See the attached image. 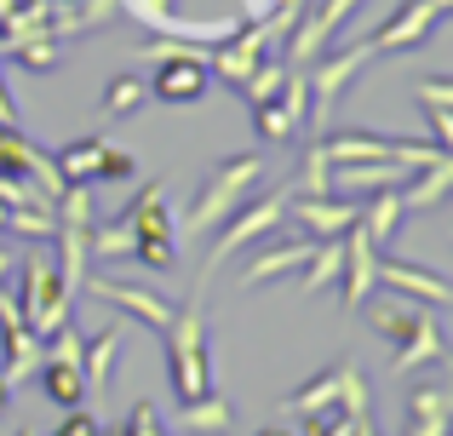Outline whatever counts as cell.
Returning <instances> with one entry per match:
<instances>
[{"instance_id": "1", "label": "cell", "mask_w": 453, "mask_h": 436, "mask_svg": "<svg viewBox=\"0 0 453 436\" xmlns=\"http://www.w3.org/2000/svg\"><path fill=\"white\" fill-rule=\"evenodd\" d=\"M207 287L189 293L184 310H173V322L161 327L166 333V379H173V396L178 408L184 402H201L212 391V356H207V310H201Z\"/></svg>"}, {"instance_id": "2", "label": "cell", "mask_w": 453, "mask_h": 436, "mask_svg": "<svg viewBox=\"0 0 453 436\" xmlns=\"http://www.w3.org/2000/svg\"><path fill=\"white\" fill-rule=\"evenodd\" d=\"M258 172H265V156H258V149L219 161V172L201 184V195H196V207H189L184 230L189 235H207L212 224H224L235 207H247V202H253V190H258Z\"/></svg>"}, {"instance_id": "3", "label": "cell", "mask_w": 453, "mask_h": 436, "mask_svg": "<svg viewBox=\"0 0 453 436\" xmlns=\"http://www.w3.org/2000/svg\"><path fill=\"white\" fill-rule=\"evenodd\" d=\"M288 202H293V190H270V195H253L247 207H235V213L224 218V235L212 241L207 264H201V281H196V287H212V276H219L224 258H235L242 247H253V241H265V235H276L281 218H288Z\"/></svg>"}, {"instance_id": "4", "label": "cell", "mask_w": 453, "mask_h": 436, "mask_svg": "<svg viewBox=\"0 0 453 436\" xmlns=\"http://www.w3.org/2000/svg\"><path fill=\"white\" fill-rule=\"evenodd\" d=\"M161 190L166 184H144L138 202L127 207V218H133V230H138L133 258L144 270H173L178 264V241H173V218H166V207H161Z\"/></svg>"}, {"instance_id": "5", "label": "cell", "mask_w": 453, "mask_h": 436, "mask_svg": "<svg viewBox=\"0 0 453 436\" xmlns=\"http://www.w3.org/2000/svg\"><path fill=\"white\" fill-rule=\"evenodd\" d=\"M356 6L362 0H321V6H310L293 18L288 41H281V52H288V69H310L321 52H327V41L344 29V18H356Z\"/></svg>"}, {"instance_id": "6", "label": "cell", "mask_w": 453, "mask_h": 436, "mask_svg": "<svg viewBox=\"0 0 453 436\" xmlns=\"http://www.w3.org/2000/svg\"><path fill=\"white\" fill-rule=\"evenodd\" d=\"M310 115V80L304 69H288V80H281V92L270 103H253V126H258V144H288V138H299Z\"/></svg>"}, {"instance_id": "7", "label": "cell", "mask_w": 453, "mask_h": 436, "mask_svg": "<svg viewBox=\"0 0 453 436\" xmlns=\"http://www.w3.org/2000/svg\"><path fill=\"white\" fill-rule=\"evenodd\" d=\"M367 57H379V52L362 41V46H344L339 57H316V64L304 69V80H310V98H316V103H310V126H321V121H327V110L339 103L344 80H350V75H362V69H367Z\"/></svg>"}, {"instance_id": "8", "label": "cell", "mask_w": 453, "mask_h": 436, "mask_svg": "<svg viewBox=\"0 0 453 436\" xmlns=\"http://www.w3.org/2000/svg\"><path fill=\"white\" fill-rule=\"evenodd\" d=\"M87 293L104 304H115V310H127L138 327H155L161 333L166 322H173V299H161L155 287H138V281H115V276H87Z\"/></svg>"}, {"instance_id": "9", "label": "cell", "mask_w": 453, "mask_h": 436, "mask_svg": "<svg viewBox=\"0 0 453 436\" xmlns=\"http://www.w3.org/2000/svg\"><path fill=\"white\" fill-rule=\"evenodd\" d=\"M207 80H212L207 57L196 46H178L173 57H155V87L150 92L161 103H196V98H207Z\"/></svg>"}, {"instance_id": "10", "label": "cell", "mask_w": 453, "mask_h": 436, "mask_svg": "<svg viewBox=\"0 0 453 436\" xmlns=\"http://www.w3.org/2000/svg\"><path fill=\"white\" fill-rule=\"evenodd\" d=\"M339 281H344V310H362V304L373 299V287H379V247H373V235H367L362 224L344 230V270H339Z\"/></svg>"}, {"instance_id": "11", "label": "cell", "mask_w": 453, "mask_h": 436, "mask_svg": "<svg viewBox=\"0 0 453 436\" xmlns=\"http://www.w3.org/2000/svg\"><path fill=\"white\" fill-rule=\"evenodd\" d=\"M265 57H270V29H265V23H247L242 34H224L219 52L207 57V69H212L219 80H230V87H242V80L253 75Z\"/></svg>"}, {"instance_id": "12", "label": "cell", "mask_w": 453, "mask_h": 436, "mask_svg": "<svg viewBox=\"0 0 453 436\" xmlns=\"http://www.w3.org/2000/svg\"><path fill=\"white\" fill-rule=\"evenodd\" d=\"M379 287H390L396 299H413V304H453V281L408 264V258H385V253H379Z\"/></svg>"}, {"instance_id": "13", "label": "cell", "mask_w": 453, "mask_h": 436, "mask_svg": "<svg viewBox=\"0 0 453 436\" xmlns=\"http://www.w3.org/2000/svg\"><path fill=\"white\" fill-rule=\"evenodd\" d=\"M408 161H333L327 167V195H373L385 184L408 179Z\"/></svg>"}, {"instance_id": "14", "label": "cell", "mask_w": 453, "mask_h": 436, "mask_svg": "<svg viewBox=\"0 0 453 436\" xmlns=\"http://www.w3.org/2000/svg\"><path fill=\"white\" fill-rule=\"evenodd\" d=\"M442 18H448V6H442V0H408V6H402L396 18H390L385 29H379L373 41H367V46H373V52H396V46H419L425 34H431L436 23H442Z\"/></svg>"}, {"instance_id": "15", "label": "cell", "mask_w": 453, "mask_h": 436, "mask_svg": "<svg viewBox=\"0 0 453 436\" xmlns=\"http://www.w3.org/2000/svg\"><path fill=\"white\" fill-rule=\"evenodd\" d=\"M288 213L304 224V235H316V241H327V235H344L356 218H362V207L344 202V195H293Z\"/></svg>"}, {"instance_id": "16", "label": "cell", "mask_w": 453, "mask_h": 436, "mask_svg": "<svg viewBox=\"0 0 453 436\" xmlns=\"http://www.w3.org/2000/svg\"><path fill=\"white\" fill-rule=\"evenodd\" d=\"M121 345H127V322H110L98 339H87V350H81V379H87V402H98V396L110 391Z\"/></svg>"}, {"instance_id": "17", "label": "cell", "mask_w": 453, "mask_h": 436, "mask_svg": "<svg viewBox=\"0 0 453 436\" xmlns=\"http://www.w3.org/2000/svg\"><path fill=\"white\" fill-rule=\"evenodd\" d=\"M431 362H448V333L436 327V316H425V322L396 345V362H390V373H419V368H431Z\"/></svg>"}, {"instance_id": "18", "label": "cell", "mask_w": 453, "mask_h": 436, "mask_svg": "<svg viewBox=\"0 0 453 436\" xmlns=\"http://www.w3.org/2000/svg\"><path fill=\"white\" fill-rule=\"evenodd\" d=\"M448 414H453V391L419 385V391L408 396V431L402 436H448Z\"/></svg>"}, {"instance_id": "19", "label": "cell", "mask_w": 453, "mask_h": 436, "mask_svg": "<svg viewBox=\"0 0 453 436\" xmlns=\"http://www.w3.org/2000/svg\"><path fill=\"white\" fill-rule=\"evenodd\" d=\"M310 247H316V235H299V241H276L270 253H258L253 264L242 270V287H258V281H276V276H288V270H299L304 258H310Z\"/></svg>"}, {"instance_id": "20", "label": "cell", "mask_w": 453, "mask_h": 436, "mask_svg": "<svg viewBox=\"0 0 453 436\" xmlns=\"http://www.w3.org/2000/svg\"><path fill=\"white\" fill-rule=\"evenodd\" d=\"M448 195H453V156L442 149L431 167H419L413 190H402V207H408V213H425V207H442Z\"/></svg>"}, {"instance_id": "21", "label": "cell", "mask_w": 453, "mask_h": 436, "mask_svg": "<svg viewBox=\"0 0 453 436\" xmlns=\"http://www.w3.org/2000/svg\"><path fill=\"white\" fill-rule=\"evenodd\" d=\"M104 144L110 138H69L64 149H58V172H64V184H98V161H104Z\"/></svg>"}, {"instance_id": "22", "label": "cell", "mask_w": 453, "mask_h": 436, "mask_svg": "<svg viewBox=\"0 0 453 436\" xmlns=\"http://www.w3.org/2000/svg\"><path fill=\"white\" fill-rule=\"evenodd\" d=\"M402 213H408V207H402V190H373V202L362 207V218H356V224H362V230L373 235V247L385 253V241L402 230Z\"/></svg>"}, {"instance_id": "23", "label": "cell", "mask_w": 453, "mask_h": 436, "mask_svg": "<svg viewBox=\"0 0 453 436\" xmlns=\"http://www.w3.org/2000/svg\"><path fill=\"white\" fill-rule=\"evenodd\" d=\"M419 322H425V310L413 299H385V304H373V310H367V327H373L379 339H390V345H402V339H408Z\"/></svg>"}, {"instance_id": "24", "label": "cell", "mask_w": 453, "mask_h": 436, "mask_svg": "<svg viewBox=\"0 0 453 436\" xmlns=\"http://www.w3.org/2000/svg\"><path fill=\"white\" fill-rule=\"evenodd\" d=\"M41 391L52 396L58 408H81L87 402V379H81L75 362H58V356H41Z\"/></svg>"}, {"instance_id": "25", "label": "cell", "mask_w": 453, "mask_h": 436, "mask_svg": "<svg viewBox=\"0 0 453 436\" xmlns=\"http://www.w3.org/2000/svg\"><path fill=\"white\" fill-rule=\"evenodd\" d=\"M304 293H321V287H333V281H339V270H344V241L339 235H327V241H316L310 247V258H304Z\"/></svg>"}, {"instance_id": "26", "label": "cell", "mask_w": 453, "mask_h": 436, "mask_svg": "<svg viewBox=\"0 0 453 436\" xmlns=\"http://www.w3.org/2000/svg\"><path fill=\"white\" fill-rule=\"evenodd\" d=\"M339 385H344V362H339V368H327L316 385L293 391L288 402H281V414H316V408H333V402H339Z\"/></svg>"}, {"instance_id": "27", "label": "cell", "mask_w": 453, "mask_h": 436, "mask_svg": "<svg viewBox=\"0 0 453 436\" xmlns=\"http://www.w3.org/2000/svg\"><path fill=\"white\" fill-rule=\"evenodd\" d=\"M178 425H184V431H196V436L230 431V402L207 391V396H201V402H184V408H178Z\"/></svg>"}, {"instance_id": "28", "label": "cell", "mask_w": 453, "mask_h": 436, "mask_svg": "<svg viewBox=\"0 0 453 436\" xmlns=\"http://www.w3.org/2000/svg\"><path fill=\"white\" fill-rule=\"evenodd\" d=\"M281 80H288V57H265V64H258V69H253V75H247L235 92H242L247 103H270V98L281 92Z\"/></svg>"}, {"instance_id": "29", "label": "cell", "mask_w": 453, "mask_h": 436, "mask_svg": "<svg viewBox=\"0 0 453 436\" xmlns=\"http://www.w3.org/2000/svg\"><path fill=\"white\" fill-rule=\"evenodd\" d=\"M6 52H12V64H23V69H58V41H52V34L6 41Z\"/></svg>"}, {"instance_id": "30", "label": "cell", "mask_w": 453, "mask_h": 436, "mask_svg": "<svg viewBox=\"0 0 453 436\" xmlns=\"http://www.w3.org/2000/svg\"><path fill=\"white\" fill-rule=\"evenodd\" d=\"M339 414L350 419H367L373 414V408H367V379H362V368H356V362H344V385H339Z\"/></svg>"}, {"instance_id": "31", "label": "cell", "mask_w": 453, "mask_h": 436, "mask_svg": "<svg viewBox=\"0 0 453 436\" xmlns=\"http://www.w3.org/2000/svg\"><path fill=\"white\" fill-rule=\"evenodd\" d=\"M138 103H144V80L138 75H115L104 87V115H133Z\"/></svg>"}, {"instance_id": "32", "label": "cell", "mask_w": 453, "mask_h": 436, "mask_svg": "<svg viewBox=\"0 0 453 436\" xmlns=\"http://www.w3.org/2000/svg\"><path fill=\"white\" fill-rule=\"evenodd\" d=\"M327 149L321 144H310V156H304V167H299V179H293V195H327Z\"/></svg>"}, {"instance_id": "33", "label": "cell", "mask_w": 453, "mask_h": 436, "mask_svg": "<svg viewBox=\"0 0 453 436\" xmlns=\"http://www.w3.org/2000/svg\"><path fill=\"white\" fill-rule=\"evenodd\" d=\"M121 179H133V156H127V149H115V144H104L98 184H121Z\"/></svg>"}, {"instance_id": "34", "label": "cell", "mask_w": 453, "mask_h": 436, "mask_svg": "<svg viewBox=\"0 0 453 436\" xmlns=\"http://www.w3.org/2000/svg\"><path fill=\"white\" fill-rule=\"evenodd\" d=\"M121 436H166L161 414H155V402H138V408H133V419H127V431H121Z\"/></svg>"}, {"instance_id": "35", "label": "cell", "mask_w": 453, "mask_h": 436, "mask_svg": "<svg viewBox=\"0 0 453 436\" xmlns=\"http://www.w3.org/2000/svg\"><path fill=\"white\" fill-rule=\"evenodd\" d=\"M52 436H98V419H92L87 408H64V425H58Z\"/></svg>"}, {"instance_id": "36", "label": "cell", "mask_w": 453, "mask_h": 436, "mask_svg": "<svg viewBox=\"0 0 453 436\" xmlns=\"http://www.w3.org/2000/svg\"><path fill=\"white\" fill-rule=\"evenodd\" d=\"M425 115H431V126H436V149H448V156H453V110L425 103Z\"/></svg>"}, {"instance_id": "37", "label": "cell", "mask_w": 453, "mask_h": 436, "mask_svg": "<svg viewBox=\"0 0 453 436\" xmlns=\"http://www.w3.org/2000/svg\"><path fill=\"white\" fill-rule=\"evenodd\" d=\"M419 103H442V110H453V80H419Z\"/></svg>"}, {"instance_id": "38", "label": "cell", "mask_w": 453, "mask_h": 436, "mask_svg": "<svg viewBox=\"0 0 453 436\" xmlns=\"http://www.w3.org/2000/svg\"><path fill=\"white\" fill-rule=\"evenodd\" d=\"M339 419H344V414H339V408H316V414H310V419H304V431H299V436H327L333 425H339Z\"/></svg>"}, {"instance_id": "39", "label": "cell", "mask_w": 453, "mask_h": 436, "mask_svg": "<svg viewBox=\"0 0 453 436\" xmlns=\"http://www.w3.org/2000/svg\"><path fill=\"white\" fill-rule=\"evenodd\" d=\"M350 436H379V425H373V414H367V419H356V431Z\"/></svg>"}, {"instance_id": "40", "label": "cell", "mask_w": 453, "mask_h": 436, "mask_svg": "<svg viewBox=\"0 0 453 436\" xmlns=\"http://www.w3.org/2000/svg\"><path fill=\"white\" fill-rule=\"evenodd\" d=\"M12 11H18V0H0V29L12 23Z\"/></svg>"}, {"instance_id": "41", "label": "cell", "mask_w": 453, "mask_h": 436, "mask_svg": "<svg viewBox=\"0 0 453 436\" xmlns=\"http://www.w3.org/2000/svg\"><path fill=\"white\" fill-rule=\"evenodd\" d=\"M6 402H12V385H6V373H0V414H6Z\"/></svg>"}, {"instance_id": "42", "label": "cell", "mask_w": 453, "mask_h": 436, "mask_svg": "<svg viewBox=\"0 0 453 436\" xmlns=\"http://www.w3.org/2000/svg\"><path fill=\"white\" fill-rule=\"evenodd\" d=\"M350 431H356V425H350V419H339V425H333L327 436H350Z\"/></svg>"}, {"instance_id": "43", "label": "cell", "mask_w": 453, "mask_h": 436, "mask_svg": "<svg viewBox=\"0 0 453 436\" xmlns=\"http://www.w3.org/2000/svg\"><path fill=\"white\" fill-rule=\"evenodd\" d=\"M6 276H12V258H6V253H0V281H6Z\"/></svg>"}, {"instance_id": "44", "label": "cell", "mask_w": 453, "mask_h": 436, "mask_svg": "<svg viewBox=\"0 0 453 436\" xmlns=\"http://www.w3.org/2000/svg\"><path fill=\"white\" fill-rule=\"evenodd\" d=\"M258 436H299V431H258Z\"/></svg>"}, {"instance_id": "45", "label": "cell", "mask_w": 453, "mask_h": 436, "mask_svg": "<svg viewBox=\"0 0 453 436\" xmlns=\"http://www.w3.org/2000/svg\"><path fill=\"white\" fill-rule=\"evenodd\" d=\"M98 436H121V431H104V425H98Z\"/></svg>"}, {"instance_id": "46", "label": "cell", "mask_w": 453, "mask_h": 436, "mask_svg": "<svg viewBox=\"0 0 453 436\" xmlns=\"http://www.w3.org/2000/svg\"><path fill=\"white\" fill-rule=\"evenodd\" d=\"M58 6H81V0H58Z\"/></svg>"}, {"instance_id": "47", "label": "cell", "mask_w": 453, "mask_h": 436, "mask_svg": "<svg viewBox=\"0 0 453 436\" xmlns=\"http://www.w3.org/2000/svg\"><path fill=\"white\" fill-rule=\"evenodd\" d=\"M0 57H6V34H0Z\"/></svg>"}, {"instance_id": "48", "label": "cell", "mask_w": 453, "mask_h": 436, "mask_svg": "<svg viewBox=\"0 0 453 436\" xmlns=\"http://www.w3.org/2000/svg\"><path fill=\"white\" fill-rule=\"evenodd\" d=\"M448 436H453V414H448Z\"/></svg>"}, {"instance_id": "49", "label": "cell", "mask_w": 453, "mask_h": 436, "mask_svg": "<svg viewBox=\"0 0 453 436\" xmlns=\"http://www.w3.org/2000/svg\"><path fill=\"white\" fill-rule=\"evenodd\" d=\"M18 436H35V431H18Z\"/></svg>"}]
</instances>
